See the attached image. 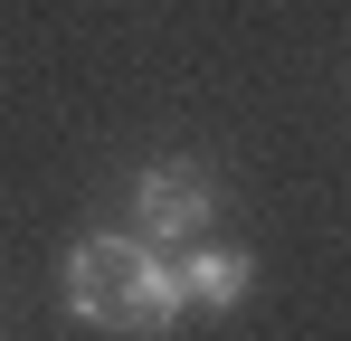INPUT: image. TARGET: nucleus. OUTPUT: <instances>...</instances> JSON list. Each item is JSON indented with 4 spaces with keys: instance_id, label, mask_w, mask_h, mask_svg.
Here are the masks:
<instances>
[{
    "instance_id": "nucleus-2",
    "label": "nucleus",
    "mask_w": 351,
    "mask_h": 341,
    "mask_svg": "<svg viewBox=\"0 0 351 341\" xmlns=\"http://www.w3.org/2000/svg\"><path fill=\"white\" fill-rule=\"evenodd\" d=\"M209 218H219V170H199V162H152L143 180H133V237H152V247H190Z\"/></svg>"
},
{
    "instance_id": "nucleus-3",
    "label": "nucleus",
    "mask_w": 351,
    "mask_h": 341,
    "mask_svg": "<svg viewBox=\"0 0 351 341\" xmlns=\"http://www.w3.org/2000/svg\"><path fill=\"white\" fill-rule=\"evenodd\" d=\"M171 275H180V313H228V303H247V284H256V256L190 237V256H171Z\"/></svg>"
},
{
    "instance_id": "nucleus-1",
    "label": "nucleus",
    "mask_w": 351,
    "mask_h": 341,
    "mask_svg": "<svg viewBox=\"0 0 351 341\" xmlns=\"http://www.w3.org/2000/svg\"><path fill=\"white\" fill-rule=\"evenodd\" d=\"M66 313L114 341H162L180 323V275L152 237H86L66 256Z\"/></svg>"
}]
</instances>
